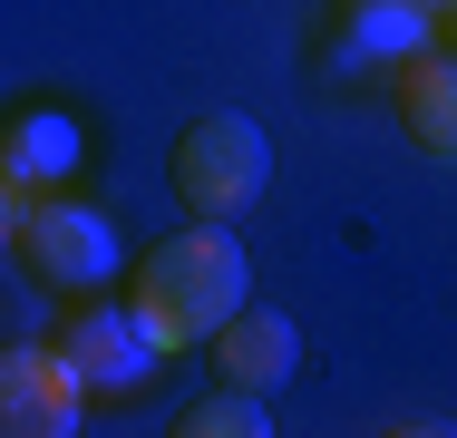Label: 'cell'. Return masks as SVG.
Returning <instances> with one entry per match:
<instances>
[{
  "label": "cell",
  "instance_id": "obj_3",
  "mask_svg": "<svg viewBox=\"0 0 457 438\" xmlns=\"http://www.w3.org/2000/svg\"><path fill=\"white\" fill-rule=\"evenodd\" d=\"M0 224H10V254L29 263L49 292H107V273H117V224L79 205V195H39V205H0Z\"/></svg>",
  "mask_w": 457,
  "mask_h": 438
},
{
  "label": "cell",
  "instance_id": "obj_9",
  "mask_svg": "<svg viewBox=\"0 0 457 438\" xmlns=\"http://www.w3.org/2000/svg\"><path fill=\"white\" fill-rule=\"evenodd\" d=\"M176 438H273V419H263V390H204L195 409L176 419Z\"/></svg>",
  "mask_w": 457,
  "mask_h": 438
},
{
  "label": "cell",
  "instance_id": "obj_7",
  "mask_svg": "<svg viewBox=\"0 0 457 438\" xmlns=\"http://www.w3.org/2000/svg\"><path fill=\"white\" fill-rule=\"evenodd\" d=\"M204 350H214V380H234V390H282V380L302 370V332H292L282 312H253V302H244Z\"/></svg>",
  "mask_w": 457,
  "mask_h": 438
},
{
  "label": "cell",
  "instance_id": "obj_4",
  "mask_svg": "<svg viewBox=\"0 0 457 438\" xmlns=\"http://www.w3.org/2000/svg\"><path fill=\"white\" fill-rule=\"evenodd\" d=\"M88 419V370L49 341H10L0 350V429L10 438H69Z\"/></svg>",
  "mask_w": 457,
  "mask_h": 438
},
{
  "label": "cell",
  "instance_id": "obj_5",
  "mask_svg": "<svg viewBox=\"0 0 457 438\" xmlns=\"http://www.w3.org/2000/svg\"><path fill=\"white\" fill-rule=\"evenodd\" d=\"M59 350L88 370V390H137L166 350H156V332L137 322V302H88L79 292V312L59 322Z\"/></svg>",
  "mask_w": 457,
  "mask_h": 438
},
{
  "label": "cell",
  "instance_id": "obj_8",
  "mask_svg": "<svg viewBox=\"0 0 457 438\" xmlns=\"http://www.w3.org/2000/svg\"><path fill=\"white\" fill-rule=\"evenodd\" d=\"M399 127L419 137V156L457 166V49H419L399 69Z\"/></svg>",
  "mask_w": 457,
  "mask_h": 438
},
{
  "label": "cell",
  "instance_id": "obj_10",
  "mask_svg": "<svg viewBox=\"0 0 457 438\" xmlns=\"http://www.w3.org/2000/svg\"><path fill=\"white\" fill-rule=\"evenodd\" d=\"M438 49H457V0H438Z\"/></svg>",
  "mask_w": 457,
  "mask_h": 438
},
{
  "label": "cell",
  "instance_id": "obj_2",
  "mask_svg": "<svg viewBox=\"0 0 457 438\" xmlns=\"http://www.w3.org/2000/svg\"><path fill=\"white\" fill-rule=\"evenodd\" d=\"M263 185H273V137H263L244 107H214V117H195V127L176 137V195H185V215L234 224V215L263 205Z\"/></svg>",
  "mask_w": 457,
  "mask_h": 438
},
{
  "label": "cell",
  "instance_id": "obj_1",
  "mask_svg": "<svg viewBox=\"0 0 457 438\" xmlns=\"http://www.w3.org/2000/svg\"><path fill=\"white\" fill-rule=\"evenodd\" d=\"M137 322L156 332V350H204L244 302H253V263H244V244H234V224H185V234H166V244H146L137 254Z\"/></svg>",
  "mask_w": 457,
  "mask_h": 438
},
{
  "label": "cell",
  "instance_id": "obj_6",
  "mask_svg": "<svg viewBox=\"0 0 457 438\" xmlns=\"http://www.w3.org/2000/svg\"><path fill=\"white\" fill-rule=\"evenodd\" d=\"M79 175V127L59 107H20L0 127V205H39Z\"/></svg>",
  "mask_w": 457,
  "mask_h": 438
}]
</instances>
